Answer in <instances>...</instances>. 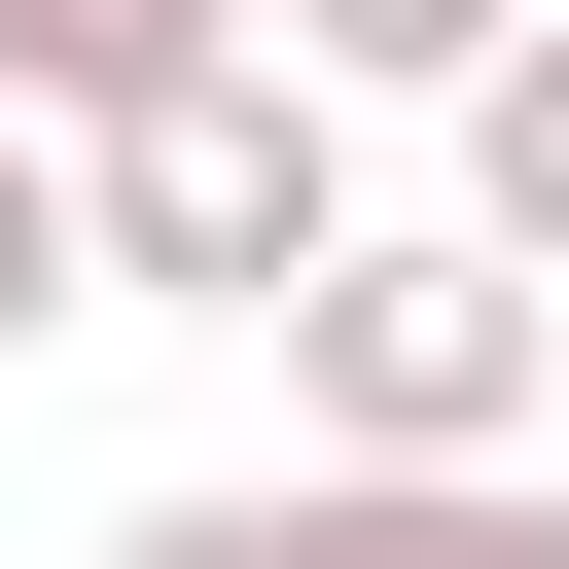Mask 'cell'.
<instances>
[{
    "label": "cell",
    "mask_w": 569,
    "mask_h": 569,
    "mask_svg": "<svg viewBox=\"0 0 569 569\" xmlns=\"http://www.w3.org/2000/svg\"><path fill=\"white\" fill-rule=\"evenodd\" d=\"M284 569H569L533 462H284Z\"/></svg>",
    "instance_id": "cell-3"
},
{
    "label": "cell",
    "mask_w": 569,
    "mask_h": 569,
    "mask_svg": "<svg viewBox=\"0 0 569 569\" xmlns=\"http://www.w3.org/2000/svg\"><path fill=\"white\" fill-rule=\"evenodd\" d=\"M71 213H107L142 320H284V284L356 249V107H320L284 36H213V71H142V107L71 142Z\"/></svg>",
    "instance_id": "cell-1"
},
{
    "label": "cell",
    "mask_w": 569,
    "mask_h": 569,
    "mask_svg": "<svg viewBox=\"0 0 569 569\" xmlns=\"http://www.w3.org/2000/svg\"><path fill=\"white\" fill-rule=\"evenodd\" d=\"M36 320H107V213H71V142L0 107V356H36Z\"/></svg>",
    "instance_id": "cell-7"
},
{
    "label": "cell",
    "mask_w": 569,
    "mask_h": 569,
    "mask_svg": "<svg viewBox=\"0 0 569 569\" xmlns=\"http://www.w3.org/2000/svg\"><path fill=\"white\" fill-rule=\"evenodd\" d=\"M213 36H249V0H0V107H36V142H107V107H142V71H213Z\"/></svg>",
    "instance_id": "cell-5"
},
{
    "label": "cell",
    "mask_w": 569,
    "mask_h": 569,
    "mask_svg": "<svg viewBox=\"0 0 569 569\" xmlns=\"http://www.w3.org/2000/svg\"><path fill=\"white\" fill-rule=\"evenodd\" d=\"M107 569H284V498H107Z\"/></svg>",
    "instance_id": "cell-8"
},
{
    "label": "cell",
    "mask_w": 569,
    "mask_h": 569,
    "mask_svg": "<svg viewBox=\"0 0 569 569\" xmlns=\"http://www.w3.org/2000/svg\"><path fill=\"white\" fill-rule=\"evenodd\" d=\"M533 356H569V284L391 249V213L284 284V427H320V462H533Z\"/></svg>",
    "instance_id": "cell-2"
},
{
    "label": "cell",
    "mask_w": 569,
    "mask_h": 569,
    "mask_svg": "<svg viewBox=\"0 0 569 569\" xmlns=\"http://www.w3.org/2000/svg\"><path fill=\"white\" fill-rule=\"evenodd\" d=\"M462 249L569 284V0H498V71H462Z\"/></svg>",
    "instance_id": "cell-4"
},
{
    "label": "cell",
    "mask_w": 569,
    "mask_h": 569,
    "mask_svg": "<svg viewBox=\"0 0 569 569\" xmlns=\"http://www.w3.org/2000/svg\"><path fill=\"white\" fill-rule=\"evenodd\" d=\"M249 36H284L320 107H462V71H498V0H249Z\"/></svg>",
    "instance_id": "cell-6"
}]
</instances>
